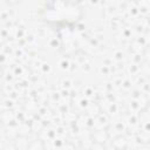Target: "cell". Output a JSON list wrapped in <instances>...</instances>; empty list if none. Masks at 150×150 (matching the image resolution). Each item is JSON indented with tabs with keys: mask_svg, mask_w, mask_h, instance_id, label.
<instances>
[{
	"mask_svg": "<svg viewBox=\"0 0 150 150\" xmlns=\"http://www.w3.org/2000/svg\"><path fill=\"white\" fill-rule=\"evenodd\" d=\"M128 144V139L125 138V136L122 135H117L111 141V148H114L115 150H127Z\"/></svg>",
	"mask_w": 150,
	"mask_h": 150,
	"instance_id": "cell-1",
	"label": "cell"
},
{
	"mask_svg": "<svg viewBox=\"0 0 150 150\" xmlns=\"http://www.w3.org/2000/svg\"><path fill=\"white\" fill-rule=\"evenodd\" d=\"M108 138H109V134L105 130H96L93 134V143L96 144H104Z\"/></svg>",
	"mask_w": 150,
	"mask_h": 150,
	"instance_id": "cell-2",
	"label": "cell"
},
{
	"mask_svg": "<svg viewBox=\"0 0 150 150\" xmlns=\"http://www.w3.org/2000/svg\"><path fill=\"white\" fill-rule=\"evenodd\" d=\"M28 145H29V142L23 136L18 137L13 143V146L15 150H28Z\"/></svg>",
	"mask_w": 150,
	"mask_h": 150,
	"instance_id": "cell-3",
	"label": "cell"
},
{
	"mask_svg": "<svg viewBox=\"0 0 150 150\" xmlns=\"http://www.w3.org/2000/svg\"><path fill=\"white\" fill-rule=\"evenodd\" d=\"M28 150H46L45 142L41 138H34V139L29 141Z\"/></svg>",
	"mask_w": 150,
	"mask_h": 150,
	"instance_id": "cell-4",
	"label": "cell"
},
{
	"mask_svg": "<svg viewBox=\"0 0 150 150\" xmlns=\"http://www.w3.org/2000/svg\"><path fill=\"white\" fill-rule=\"evenodd\" d=\"M90 150H105V148H104L103 144H96V143H93L91 146H90Z\"/></svg>",
	"mask_w": 150,
	"mask_h": 150,
	"instance_id": "cell-5",
	"label": "cell"
}]
</instances>
